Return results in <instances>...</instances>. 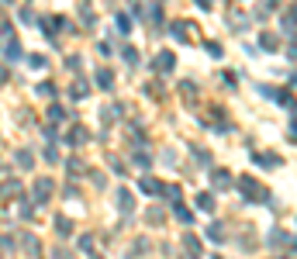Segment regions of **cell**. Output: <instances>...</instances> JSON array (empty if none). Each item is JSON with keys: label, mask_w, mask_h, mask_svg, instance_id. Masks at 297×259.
Segmentation results:
<instances>
[{"label": "cell", "mask_w": 297, "mask_h": 259, "mask_svg": "<svg viewBox=\"0 0 297 259\" xmlns=\"http://www.w3.org/2000/svg\"><path fill=\"white\" fill-rule=\"evenodd\" d=\"M239 190H242L245 201H270V190H266L256 176H242V180H239Z\"/></svg>", "instance_id": "cell-1"}, {"label": "cell", "mask_w": 297, "mask_h": 259, "mask_svg": "<svg viewBox=\"0 0 297 259\" xmlns=\"http://www.w3.org/2000/svg\"><path fill=\"white\" fill-rule=\"evenodd\" d=\"M52 187H56V183L49 180V176H38V180H35V187H31V204H45L49 197H52Z\"/></svg>", "instance_id": "cell-2"}, {"label": "cell", "mask_w": 297, "mask_h": 259, "mask_svg": "<svg viewBox=\"0 0 297 259\" xmlns=\"http://www.w3.org/2000/svg\"><path fill=\"white\" fill-rule=\"evenodd\" d=\"M232 183H235V176H232L228 169H211V187H214V190H228Z\"/></svg>", "instance_id": "cell-3"}, {"label": "cell", "mask_w": 297, "mask_h": 259, "mask_svg": "<svg viewBox=\"0 0 297 259\" xmlns=\"http://www.w3.org/2000/svg\"><path fill=\"white\" fill-rule=\"evenodd\" d=\"M173 66H176L173 52H159V56L152 59V69H156V73H173Z\"/></svg>", "instance_id": "cell-4"}, {"label": "cell", "mask_w": 297, "mask_h": 259, "mask_svg": "<svg viewBox=\"0 0 297 259\" xmlns=\"http://www.w3.org/2000/svg\"><path fill=\"white\" fill-rule=\"evenodd\" d=\"M114 201H118V207H121L125 214H131V211H135V197H131V190L118 187V197H114Z\"/></svg>", "instance_id": "cell-5"}, {"label": "cell", "mask_w": 297, "mask_h": 259, "mask_svg": "<svg viewBox=\"0 0 297 259\" xmlns=\"http://www.w3.org/2000/svg\"><path fill=\"white\" fill-rule=\"evenodd\" d=\"M138 187H142V194H163V183H159L156 176H142Z\"/></svg>", "instance_id": "cell-6"}, {"label": "cell", "mask_w": 297, "mask_h": 259, "mask_svg": "<svg viewBox=\"0 0 297 259\" xmlns=\"http://www.w3.org/2000/svg\"><path fill=\"white\" fill-rule=\"evenodd\" d=\"M270 245H273V249H280V245H283V249H290V232H280V228H277V232H270Z\"/></svg>", "instance_id": "cell-7"}, {"label": "cell", "mask_w": 297, "mask_h": 259, "mask_svg": "<svg viewBox=\"0 0 297 259\" xmlns=\"http://www.w3.org/2000/svg\"><path fill=\"white\" fill-rule=\"evenodd\" d=\"M97 87L111 90V87H114V73H111V69H97Z\"/></svg>", "instance_id": "cell-8"}, {"label": "cell", "mask_w": 297, "mask_h": 259, "mask_svg": "<svg viewBox=\"0 0 297 259\" xmlns=\"http://www.w3.org/2000/svg\"><path fill=\"white\" fill-rule=\"evenodd\" d=\"M4 56H7V59H21V45H18V38H14V35L4 42Z\"/></svg>", "instance_id": "cell-9"}, {"label": "cell", "mask_w": 297, "mask_h": 259, "mask_svg": "<svg viewBox=\"0 0 297 259\" xmlns=\"http://www.w3.org/2000/svg\"><path fill=\"white\" fill-rule=\"evenodd\" d=\"M259 45H263L266 52H273V49L280 45V38H277V35H270V31H263V35H259Z\"/></svg>", "instance_id": "cell-10"}, {"label": "cell", "mask_w": 297, "mask_h": 259, "mask_svg": "<svg viewBox=\"0 0 297 259\" xmlns=\"http://www.w3.org/2000/svg\"><path fill=\"white\" fill-rule=\"evenodd\" d=\"M66 142H69V145H83V142H87V128H73V131L66 135Z\"/></svg>", "instance_id": "cell-11"}, {"label": "cell", "mask_w": 297, "mask_h": 259, "mask_svg": "<svg viewBox=\"0 0 297 259\" xmlns=\"http://www.w3.org/2000/svg\"><path fill=\"white\" fill-rule=\"evenodd\" d=\"M21 242H24V252H28V256H38V252H42V245H38V239H35V235H24Z\"/></svg>", "instance_id": "cell-12"}, {"label": "cell", "mask_w": 297, "mask_h": 259, "mask_svg": "<svg viewBox=\"0 0 297 259\" xmlns=\"http://www.w3.org/2000/svg\"><path fill=\"white\" fill-rule=\"evenodd\" d=\"M183 245H187L190 256H201V239L197 235H183Z\"/></svg>", "instance_id": "cell-13"}, {"label": "cell", "mask_w": 297, "mask_h": 259, "mask_svg": "<svg viewBox=\"0 0 297 259\" xmlns=\"http://www.w3.org/2000/svg\"><path fill=\"white\" fill-rule=\"evenodd\" d=\"M69 93H73V100H80V97H87V93H90L87 80H76V83H73V90H69Z\"/></svg>", "instance_id": "cell-14"}, {"label": "cell", "mask_w": 297, "mask_h": 259, "mask_svg": "<svg viewBox=\"0 0 297 259\" xmlns=\"http://www.w3.org/2000/svg\"><path fill=\"white\" fill-rule=\"evenodd\" d=\"M173 214H176V221H183V225H190V221H194V214L183 207V204H176V207H173Z\"/></svg>", "instance_id": "cell-15"}, {"label": "cell", "mask_w": 297, "mask_h": 259, "mask_svg": "<svg viewBox=\"0 0 297 259\" xmlns=\"http://www.w3.org/2000/svg\"><path fill=\"white\" fill-rule=\"evenodd\" d=\"M280 28H283V35H294V7H287V14H283Z\"/></svg>", "instance_id": "cell-16"}, {"label": "cell", "mask_w": 297, "mask_h": 259, "mask_svg": "<svg viewBox=\"0 0 297 259\" xmlns=\"http://www.w3.org/2000/svg\"><path fill=\"white\" fill-rule=\"evenodd\" d=\"M18 166H21V169L35 166V156H31V149H21V152H18Z\"/></svg>", "instance_id": "cell-17"}, {"label": "cell", "mask_w": 297, "mask_h": 259, "mask_svg": "<svg viewBox=\"0 0 297 259\" xmlns=\"http://www.w3.org/2000/svg\"><path fill=\"white\" fill-rule=\"evenodd\" d=\"M197 207L201 211H214V194H197Z\"/></svg>", "instance_id": "cell-18"}, {"label": "cell", "mask_w": 297, "mask_h": 259, "mask_svg": "<svg viewBox=\"0 0 297 259\" xmlns=\"http://www.w3.org/2000/svg\"><path fill=\"white\" fill-rule=\"evenodd\" d=\"M18 218L31 221V218H35V204H31V201H21V207H18Z\"/></svg>", "instance_id": "cell-19"}, {"label": "cell", "mask_w": 297, "mask_h": 259, "mask_svg": "<svg viewBox=\"0 0 297 259\" xmlns=\"http://www.w3.org/2000/svg\"><path fill=\"white\" fill-rule=\"evenodd\" d=\"M56 232L59 235H73V221L69 218H56Z\"/></svg>", "instance_id": "cell-20"}, {"label": "cell", "mask_w": 297, "mask_h": 259, "mask_svg": "<svg viewBox=\"0 0 297 259\" xmlns=\"http://www.w3.org/2000/svg\"><path fill=\"white\" fill-rule=\"evenodd\" d=\"M204 235H207L211 242H221V235H225V228H221L218 221H214V225H207V232H204Z\"/></svg>", "instance_id": "cell-21"}, {"label": "cell", "mask_w": 297, "mask_h": 259, "mask_svg": "<svg viewBox=\"0 0 297 259\" xmlns=\"http://www.w3.org/2000/svg\"><path fill=\"white\" fill-rule=\"evenodd\" d=\"M4 194H7V197H18V194H21V183H18V180H4Z\"/></svg>", "instance_id": "cell-22"}, {"label": "cell", "mask_w": 297, "mask_h": 259, "mask_svg": "<svg viewBox=\"0 0 297 259\" xmlns=\"http://www.w3.org/2000/svg\"><path fill=\"white\" fill-rule=\"evenodd\" d=\"M18 18H21L24 24H38V18H35V11H31V7H21V11H18Z\"/></svg>", "instance_id": "cell-23"}, {"label": "cell", "mask_w": 297, "mask_h": 259, "mask_svg": "<svg viewBox=\"0 0 297 259\" xmlns=\"http://www.w3.org/2000/svg\"><path fill=\"white\" fill-rule=\"evenodd\" d=\"M114 24H118V31H121V35H128V31H131V18H128V14H118V21H114Z\"/></svg>", "instance_id": "cell-24"}, {"label": "cell", "mask_w": 297, "mask_h": 259, "mask_svg": "<svg viewBox=\"0 0 297 259\" xmlns=\"http://www.w3.org/2000/svg\"><path fill=\"white\" fill-rule=\"evenodd\" d=\"M121 56H125V62H128V66H138V52H135L131 45H125V49H121Z\"/></svg>", "instance_id": "cell-25"}, {"label": "cell", "mask_w": 297, "mask_h": 259, "mask_svg": "<svg viewBox=\"0 0 297 259\" xmlns=\"http://www.w3.org/2000/svg\"><path fill=\"white\" fill-rule=\"evenodd\" d=\"M135 166L148 169V166H152V156H148V152H135Z\"/></svg>", "instance_id": "cell-26"}, {"label": "cell", "mask_w": 297, "mask_h": 259, "mask_svg": "<svg viewBox=\"0 0 297 259\" xmlns=\"http://www.w3.org/2000/svg\"><path fill=\"white\" fill-rule=\"evenodd\" d=\"M163 194H166L173 204H180V197H183V194H180V187H166V183H163Z\"/></svg>", "instance_id": "cell-27"}, {"label": "cell", "mask_w": 297, "mask_h": 259, "mask_svg": "<svg viewBox=\"0 0 297 259\" xmlns=\"http://www.w3.org/2000/svg\"><path fill=\"white\" fill-rule=\"evenodd\" d=\"M49 118H52V121H62V118H66V107L52 104V107H49Z\"/></svg>", "instance_id": "cell-28"}, {"label": "cell", "mask_w": 297, "mask_h": 259, "mask_svg": "<svg viewBox=\"0 0 297 259\" xmlns=\"http://www.w3.org/2000/svg\"><path fill=\"white\" fill-rule=\"evenodd\" d=\"M45 163H62L59 159V145H49V149H45Z\"/></svg>", "instance_id": "cell-29"}, {"label": "cell", "mask_w": 297, "mask_h": 259, "mask_svg": "<svg viewBox=\"0 0 297 259\" xmlns=\"http://www.w3.org/2000/svg\"><path fill=\"white\" fill-rule=\"evenodd\" d=\"M259 159V166H280V159L277 156H270V152H263V156H256Z\"/></svg>", "instance_id": "cell-30"}, {"label": "cell", "mask_w": 297, "mask_h": 259, "mask_svg": "<svg viewBox=\"0 0 297 259\" xmlns=\"http://www.w3.org/2000/svg\"><path fill=\"white\" fill-rule=\"evenodd\" d=\"M173 35H176V38H187V35H190V28L183 24V21H176V24H173Z\"/></svg>", "instance_id": "cell-31"}, {"label": "cell", "mask_w": 297, "mask_h": 259, "mask_svg": "<svg viewBox=\"0 0 297 259\" xmlns=\"http://www.w3.org/2000/svg\"><path fill=\"white\" fill-rule=\"evenodd\" d=\"M28 66L31 69H45V56H28Z\"/></svg>", "instance_id": "cell-32"}, {"label": "cell", "mask_w": 297, "mask_h": 259, "mask_svg": "<svg viewBox=\"0 0 297 259\" xmlns=\"http://www.w3.org/2000/svg\"><path fill=\"white\" fill-rule=\"evenodd\" d=\"M14 249V239L11 235H0V252H11Z\"/></svg>", "instance_id": "cell-33"}, {"label": "cell", "mask_w": 297, "mask_h": 259, "mask_svg": "<svg viewBox=\"0 0 297 259\" xmlns=\"http://www.w3.org/2000/svg\"><path fill=\"white\" fill-rule=\"evenodd\" d=\"M148 221H152V225H163V211L152 207V211H148Z\"/></svg>", "instance_id": "cell-34"}, {"label": "cell", "mask_w": 297, "mask_h": 259, "mask_svg": "<svg viewBox=\"0 0 297 259\" xmlns=\"http://www.w3.org/2000/svg\"><path fill=\"white\" fill-rule=\"evenodd\" d=\"M180 90H183V93H187V97H194V93H197V87H194L190 80H183V83H180Z\"/></svg>", "instance_id": "cell-35"}, {"label": "cell", "mask_w": 297, "mask_h": 259, "mask_svg": "<svg viewBox=\"0 0 297 259\" xmlns=\"http://www.w3.org/2000/svg\"><path fill=\"white\" fill-rule=\"evenodd\" d=\"M38 93H42V97H52L56 87H52V83H38Z\"/></svg>", "instance_id": "cell-36"}, {"label": "cell", "mask_w": 297, "mask_h": 259, "mask_svg": "<svg viewBox=\"0 0 297 259\" xmlns=\"http://www.w3.org/2000/svg\"><path fill=\"white\" fill-rule=\"evenodd\" d=\"M194 156H197V163H201V166H207V163H211V156H207L204 149H194Z\"/></svg>", "instance_id": "cell-37"}, {"label": "cell", "mask_w": 297, "mask_h": 259, "mask_svg": "<svg viewBox=\"0 0 297 259\" xmlns=\"http://www.w3.org/2000/svg\"><path fill=\"white\" fill-rule=\"evenodd\" d=\"M207 52H211L214 59H221V45H218V42H207Z\"/></svg>", "instance_id": "cell-38"}, {"label": "cell", "mask_w": 297, "mask_h": 259, "mask_svg": "<svg viewBox=\"0 0 297 259\" xmlns=\"http://www.w3.org/2000/svg\"><path fill=\"white\" fill-rule=\"evenodd\" d=\"M52 259H73V256H69L66 249H56V252H52Z\"/></svg>", "instance_id": "cell-39"}, {"label": "cell", "mask_w": 297, "mask_h": 259, "mask_svg": "<svg viewBox=\"0 0 297 259\" xmlns=\"http://www.w3.org/2000/svg\"><path fill=\"white\" fill-rule=\"evenodd\" d=\"M194 4H197L201 11H211V0H194Z\"/></svg>", "instance_id": "cell-40"}, {"label": "cell", "mask_w": 297, "mask_h": 259, "mask_svg": "<svg viewBox=\"0 0 297 259\" xmlns=\"http://www.w3.org/2000/svg\"><path fill=\"white\" fill-rule=\"evenodd\" d=\"M7 76H11V73H7L4 66H0V83H7Z\"/></svg>", "instance_id": "cell-41"}, {"label": "cell", "mask_w": 297, "mask_h": 259, "mask_svg": "<svg viewBox=\"0 0 297 259\" xmlns=\"http://www.w3.org/2000/svg\"><path fill=\"white\" fill-rule=\"evenodd\" d=\"M283 259H290V256H283Z\"/></svg>", "instance_id": "cell-42"}]
</instances>
